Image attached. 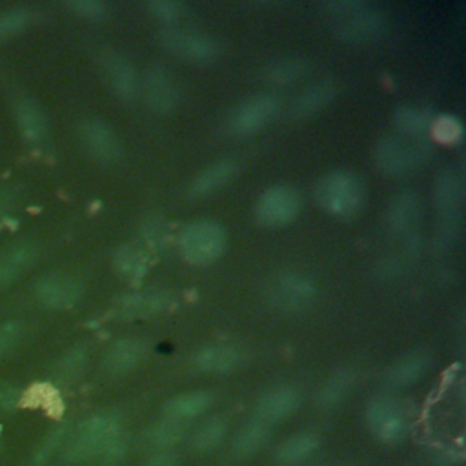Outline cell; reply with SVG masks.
Segmentation results:
<instances>
[{
    "mask_svg": "<svg viewBox=\"0 0 466 466\" xmlns=\"http://www.w3.org/2000/svg\"><path fill=\"white\" fill-rule=\"evenodd\" d=\"M20 397L22 393L11 386V384H0V406L2 408H15L16 404H20Z\"/></svg>",
    "mask_w": 466,
    "mask_h": 466,
    "instance_id": "obj_45",
    "label": "cell"
},
{
    "mask_svg": "<svg viewBox=\"0 0 466 466\" xmlns=\"http://www.w3.org/2000/svg\"><path fill=\"white\" fill-rule=\"evenodd\" d=\"M31 11L27 7H13L0 15V38L9 36L27 25Z\"/></svg>",
    "mask_w": 466,
    "mask_h": 466,
    "instance_id": "obj_38",
    "label": "cell"
},
{
    "mask_svg": "<svg viewBox=\"0 0 466 466\" xmlns=\"http://www.w3.org/2000/svg\"><path fill=\"white\" fill-rule=\"evenodd\" d=\"M144 7L149 13V16L164 24H175L187 13V4L180 0H151Z\"/></svg>",
    "mask_w": 466,
    "mask_h": 466,
    "instance_id": "obj_37",
    "label": "cell"
},
{
    "mask_svg": "<svg viewBox=\"0 0 466 466\" xmlns=\"http://www.w3.org/2000/svg\"><path fill=\"white\" fill-rule=\"evenodd\" d=\"M160 44L171 55L197 66L211 64L220 56V42L198 29L167 27L160 33Z\"/></svg>",
    "mask_w": 466,
    "mask_h": 466,
    "instance_id": "obj_8",
    "label": "cell"
},
{
    "mask_svg": "<svg viewBox=\"0 0 466 466\" xmlns=\"http://www.w3.org/2000/svg\"><path fill=\"white\" fill-rule=\"evenodd\" d=\"M24 333V326L18 320H7L0 324V359L11 351Z\"/></svg>",
    "mask_w": 466,
    "mask_h": 466,
    "instance_id": "obj_41",
    "label": "cell"
},
{
    "mask_svg": "<svg viewBox=\"0 0 466 466\" xmlns=\"http://www.w3.org/2000/svg\"><path fill=\"white\" fill-rule=\"evenodd\" d=\"M366 424L370 431L386 444L402 441L408 431L406 411L391 397H377L368 404Z\"/></svg>",
    "mask_w": 466,
    "mask_h": 466,
    "instance_id": "obj_12",
    "label": "cell"
},
{
    "mask_svg": "<svg viewBox=\"0 0 466 466\" xmlns=\"http://www.w3.org/2000/svg\"><path fill=\"white\" fill-rule=\"evenodd\" d=\"M366 184L350 169H331L322 175L315 186L319 208L339 220L355 218L366 206Z\"/></svg>",
    "mask_w": 466,
    "mask_h": 466,
    "instance_id": "obj_2",
    "label": "cell"
},
{
    "mask_svg": "<svg viewBox=\"0 0 466 466\" xmlns=\"http://www.w3.org/2000/svg\"><path fill=\"white\" fill-rule=\"evenodd\" d=\"M337 82L335 80H319L302 89L289 107V116L293 120H309L315 115L322 113L337 96Z\"/></svg>",
    "mask_w": 466,
    "mask_h": 466,
    "instance_id": "obj_18",
    "label": "cell"
},
{
    "mask_svg": "<svg viewBox=\"0 0 466 466\" xmlns=\"http://www.w3.org/2000/svg\"><path fill=\"white\" fill-rule=\"evenodd\" d=\"M420 213L422 206L419 195L413 189H404L390 200L386 209V226L393 235L408 238L413 235Z\"/></svg>",
    "mask_w": 466,
    "mask_h": 466,
    "instance_id": "obj_16",
    "label": "cell"
},
{
    "mask_svg": "<svg viewBox=\"0 0 466 466\" xmlns=\"http://www.w3.org/2000/svg\"><path fill=\"white\" fill-rule=\"evenodd\" d=\"M67 7L76 16H82L87 20H102L109 13V5L100 0H73V2H67Z\"/></svg>",
    "mask_w": 466,
    "mask_h": 466,
    "instance_id": "obj_39",
    "label": "cell"
},
{
    "mask_svg": "<svg viewBox=\"0 0 466 466\" xmlns=\"http://www.w3.org/2000/svg\"><path fill=\"white\" fill-rule=\"evenodd\" d=\"M333 35L348 46H364L377 40L384 27V13L371 2L335 0L322 5Z\"/></svg>",
    "mask_w": 466,
    "mask_h": 466,
    "instance_id": "obj_1",
    "label": "cell"
},
{
    "mask_svg": "<svg viewBox=\"0 0 466 466\" xmlns=\"http://www.w3.org/2000/svg\"><path fill=\"white\" fill-rule=\"evenodd\" d=\"M9 206V197L5 193H0V217L4 215V211L7 209Z\"/></svg>",
    "mask_w": 466,
    "mask_h": 466,
    "instance_id": "obj_47",
    "label": "cell"
},
{
    "mask_svg": "<svg viewBox=\"0 0 466 466\" xmlns=\"http://www.w3.org/2000/svg\"><path fill=\"white\" fill-rule=\"evenodd\" d=\"M16 120L24 137L29 140H40L47 133V116L33 98L22 96L16 102Z\"/></svg>",
    "mask_w": 466,
    "mask_h": 466,
    "instance_id": "obj_31",
    "label": "cell"
},
{
    "mask_svg": "<svg viewBox=\"0 0 466 466\" xmlns=\"http://www.w3.org/2000/svg\"><path fill=\"white\" fill-rule=\"evenodd\" d=\"M182 437H184V424L173 419L155 422L144 433V439L155 448H167L171 444H177Z\"/></svg>",
    "mask_w": 466,
    "mask_h": 466,
    "instance_id": "obj_36",
    "label": "cell"
},
{
    "mask_svg": "<svg viewBox=\"0 0 466 466\" xmlns=\"http://www.w3.org/2000/svg\"><path fill=\"white\" fill-rule=\"evenodd\" d=\"M266 297L269 306L280 313H302L315 304L317 284L306 273L284 269L269 280Z\"/></svg>",
    "mask_w": 466,
    "mask_h": 466,
    "instance_id": "obj_5",
    "label": "cell"
},
{
    "mask_svg": "<svg viewBox=\"0 0 466 466\" xmlns=\"http://www.w3.org/2000/svg\"><path fill=\"white\" fill-rule=\"evenodd\" d=\"M279 95L264 91L242 98L226 116L224 129L233 138H248L266 129L280 113Z\"/></svg>",
    "mask_w": 466,
    "mask_h": 466,
    "instance_id": "obj_4",
    "label": "cell"
},
{
    "mask_svg": "<svg viewBox=\"0 0 466 466\" xmlns=\"http://www.w3.org/2000/svg\"><path fill=\"white\" fill-rule=\"evenodd\" d=\"M269 437L271 426L264 420L253 419L235 435L231 450L237 457H251L269 442Z\"/></svg>",
    "mask_w": 466,
    "mask_h": 466,
    "instance_id": "obj_29",
    "label": "cell"
},
{
    "mask_svg": "<svg viewBox=\"0 0 466 466\" xmlns=\"http://www.w3.org/2000/svg\"><path fill=\"white\" fill-rule=\"evenodd\" d=\"M431 366V359L424 351H411L395 360L384 375V380L393 390H404L417 384Z\"/></svg>",
    "mask_w": 466,
    "mask_h": 466,
    "instance_id": "obj_21",
    "label": "cell"
},
{
    "mask_svg": "<svg viewBox=\"0 0 466 466\" xmlns=\"http://www.w3.org/2000/svg\"><path fill=\"white\" fill-rule=\"evenodd\" d=\"M124 453H126V444H124V439H122L120 435L102 451L104 459H106L109 464L118 462V461L124 457Z\"/></svg>",
    "mask_w": 466,
    "mask_h": 466,
    "instance_id": "obj_46",
    "label": "cell"
},
{
    "mask_svg": "<svg viewBox=\"0 0 466 466\" xmlns=\"http://www.w3.org/2000/svg\"><path fill=\"white\" fill-rule=\"evenodd\" d=\"M211 393L204 390H195V391H186L182 395H177L169 399L164 404V413L167 419L173 420H189L198 415H202L209 406H211Z\"/></svg>",
    "mask_w": 466,
    "mask_h": 466,
    "instance_id": "obj_27",
    "label": "cell"
},
{
    "mask_svg": "<svg viewBox=\"0 0 466 466\" xmlns=\"http://www.w3.org/2000/svg\"><path fill=\"white\" fill-rule=\"evenodd\" d=\"M171 293L166 289L131 291L116 300V313L124 319H144L162 313L171 306Z\"/></svg>",
    "mask_w": 466,
    "mask_h": 466,
    "instance_id": "obj_19",
    "label": "cell"
},
{
    "mask_svg": "<svg viewBox=\"0 0 466 466\" xmlns=\"http://www.w3.org/2000/svg\"><path fill=\"white\" fill-rule=\"evenodd\" d=\"M240 360L242 355L237 346L226 342H213L197 350L193 357V366L202 373H228L235 370Z\"/></svg>",
    "mask_w": 466,
    "mask_h": 466,
    "instance_id": "obj_20",
    "label": "cell"
},
{
    "mask_svg": "<svg viewBox=\"0 0 466 466\" xmlns=\"http://www.w3.org/2000/svg\"><path fill=\"white\" fill-rule=\"evenodd\" d=\"M178 455L169 451V450H160L157 453H153L151 457H147L140 466H178Z\"/></svg>",
    "mask_w": 466,
    "mask_h": 466,
    "instance_id": "obj_44",
    "label": "cell"
},
{
    "mask_svg": "<svg viewBox=\"0 0 466 466\" xmlns=\"http://www.w3.org/2000/svg\"><path fill=\"white\" fill-rule=\"evenodd\" d=\"M80 142L86 151L102 166H116L124 157V147L115 129L98 116L84 118L78 126Z\"/></svg>",
    "mask_w": 466,
    "mask_h": 466,
    "instance_id": "obj_11",
    "label": "cell"
},
{
    "mask_svg": "<svg viewBox=\"0 0 466 466\" xmlns=\"http://www.w3.org/2000/svg\"><path fill=\"white\" fill-rule=\"evenodd\" d=\"M82 282L69 273H47L35 286V297L46 309H69L82 299Z\"/></svg>",
    "mask_w": 466,
    "mask_h": 466,
    "instance_id": "obj_14",
    "label": "cell"
},
{
    "mask_svg": "<svg viewBox=\"0 0 466 466\" xmlns=\"http://www.w3.org/2000/svg\"><path fill=\"white\" fill-rule=\"evenodd\" d=\"M86 362V353L82 348H75L71 350L56 366V373L62 380H69L73 377H76L80 373V370L84 368Z\"/></svg>",
    "mask_w": 466,
    "mask_h": 466,
    "instance_id": "obj_40",
    "label": "cell"
},
{
    "mask_svg": "<svg viewBox=\"0 0 466 466\" xmlns=\"http://www.w3.org/2000/svg\"><path fill=\"white\" fill-rule=\"evenodd\" d=\"M138 96L155 115H171L180 104L178 80L164 66H153L140 76Z\"/></svg>",
    "mask_w": 466,
    "mask_h": 466,
    "instance_id": "obj_10",
    "label": "cell"
},
{
    "mask_svg": "<svg viewBox=\"0 0 466 466\" xmlns=\"http://www.w3.org/2000/svg\"><path fill=\"white\" fill-rule=\"evenodd\" d=\"M100 67L111 93L118 100L129 104L138 98L140 75L126 55L115 49H107L100 55Z\"/></svg>",
    "mask_w": 466,
    "mask_h": 466,
    "instance_id": "obj_13",
    "label": "cell"
},
{
    "mask_svg": "<svg viewBox=\"0 0 466 466\" xmlns=\"http://www.w3.org/2000/svg\"><path fill=\"white\" fill-rule=\"evenodd\" d=\"M320 439L313 431H299L289 435L277 450V461L284 466H297L306 462L317 450Z\"/></svg>",
    "mask_w": 466,
    "mask_h": 466,
    "instance_id": "obj_28",
    "label": "cell"
},
{
    "mask_svg": "<svg viewBox=\"0 0 466 466\" xmlns=\"http://www.w3.org/2000/svg\"><path fill=\"white\" fill-rule=\"evenodd\" d=\"M62 435H64V428H58V430H55L46 441H44V444L38 448V451L35 453V466H42L47 459H49V455L53 453V450L56 448V444L60 442V439H62Z\"/></svg>",
    "mask_w": 466,
    "mask_h": 466,
    "instance_id": "obj_42",
    "label": "cell"
},
{
    "mask_svg": "<svg viewBox=\"0 0 466 466\" xmlns=\"http://www.w3.org/2000/svg\"><path fill=\"white\" fill-rule=\"evenodd\" d=\"M433 115L419 106H400L393 113L397 133L408 140L419 142L428 137Z\"/></svg>",
    "mask_w": 466,
    "mask_h": 466,
    "instance_id": "obj_26",
    "label": "cell"
},
{
    "mask_svg": "<svg viewBox=\"0 0 466 466\" xmlns=\"http://www.w3.org/2000/svg\"><path fill=\"white\" fill-rule=\"evenodd\" d=\"M120 435V417L115 411H100L82 422L66 451L67 461L80 462L102 451Z\"/></svg>",
    "mask_w": 466,
    "mask_h": 466,
    "instance_id": "obj_6",
    "label": "cell"
},
{
    "mask_svg": "<svg viewBox=\"0 0 466 466\" xmlns=\"http://www.w3.org/2000/svg\"><path fill=\"white\" fill-rule=\"evenodd\" d=\"M373 162L380 173L391 178L410 177L420 162V151L413 140L399 133L382 135L373 147Z\"/></svg>",
    "mask_w": 466,
    "mask_h": 466,
    "instance_id": "obj_9",
    "label": "cell"
},
{
    "mask_svg": "<svg viewBox=\"0 0 466 466\" xmlns=\"http://www.w3.org/2000/svg\"><path fill=\"white\" fill-rule=\"evenodd\" d=\"M146 346L137 339H118L104 357V368L111 373H127L144 359Z\"/></svg>",
    "mask_w": 466,
    "mask_h": 466,
    "instance_id": "obj_24",
    "label": "cell"
},
{
    "mask_svg": "<svg viewBox=\"0 0 466 466\" xmlns=\"http://www.w3.org/2000/svg\"><path fill=\"white\" fill-rule=\"evenodd\" d=\"M238 173V162L231 157H222L202 167L187 184L189 198H208L226 187Z\"/></svg>",
    "mask_w": 466,
    "mask_h": 466,
    "instance_id": "obj_15",
    "label": "cell"
},
{
    "mask_svg": "<svg viewBox=\"0 0 466 466\" xmlns=\"http://www.w3.org/2000/svg\"><path fill=\"white\" fill-rule=\"evenodd\" d=\"M177 246L180 257L187 264L209 266L226 251L228 233L217 220L197 218L180 228Z\"/></svg>",
    "mask_w": 466,
    "mask_h": 466,
    "instance_id": "obj_3",
    "label": "cell"
},
{
    "mask_svg": "<svg viewBox=\"0 0 466 466\" xmlns=\"http://www.w3.org/2000/svg\"><path fill=\"white\" fill-rule=\"evenodd\" d=\"M116 271L129 280H138L147 271V253L137 244L120 246L115 253Z\"/></svg>",
    "mask_w": 466,
    "mask_h": 466,
    "instance_id": "obj_32",
    "label": "cell"
},
{
    "mask_svg": "<svg viewBox=\"0 0 466 466\" xmlns=\"http://www.w3.org/2000/svg\"><path fill=\"white\" fill-rule=\"evenodd\" d=\"M353 384H355V371L351 368L337 370L320 386L319 397H317L319 406H322V410H331L339 406L348 397Z\"/></svg>",
    "mask_w": 466,
    "mask_h": 466,
    "instance_id": "obj_30",
    "label": "cell"
},
{
    "mask_svg": "<svg viewBox=\"0 0 466 466\" xmlns=\"http://www.w3.org/2000/svg\"><path fill=\"white\" fill-rule=\"evenodd\" d=\"M228 433V422L224 417L215 415L206 419L193 433L191 444L198 453H209L220 446Z\"/></svg>",
    "mask_w": 466,
    "mask_h": 466,
    "instance_id": "obj_33",
    "label": "cell"
},
{
    "mask_svg": "<svg viewBox=\"0 0 466 466\" xmlns=\"http://www.w3.org/2000/svg\"><path fill=\"white\" fill-rule=\"evenodd\" d=\"M302 209V197L291 184H271L257 197L253 206L255 220L264 228L289 226Z\"/></svg>",
    "mask_w": 466,
    "mask_h": 466,
    "instance_id": "obj_7",
    "label": "cell"
},
{
    "mask_svg": "<svg viewBox=\"0 0 466 466\" xmlns=\"http://www.w3.org/2000/svg\"><path fill=\"white\" fill-rule=\"evenodd\" d=\"M36 255V248L29 242L4 248L0 251V289L13 284L22 273H25L33 266Z\"/></svg>",
    "mask_w": 466,
    "mask_h": 466,
    "instance_id": "obj_23",
    "label": "cell"
},
{
    "mask_svg": "<svg viewBox=\"0 0 466 466\" xmlns=\"http://www.w3.org/2000/svg\"><path fill=\"white\" fill-rule=\"evenodd\" d=\"M20 404L22 406H40L53 417H58L62 413V406H64L58 391L51 384H46V382H38V384L31 386L25 393H22Z\"/></svg>",
    "mask_w": 466,
    "mask_h": 466,
    "instance_id": "obj_35",
    "label": "cell"
},
{
    "mask_svg": "<svg viewBox=\"0 0 466 466\" xmlns=\"http://www.w3.org/2000/svg\"><path fill=\"white\" fill-rule=\"evenodd\" d=\"M309 69L311 66L308 58L297 56V55H286L268 62L260 69V78L269 86H288L306 78Z\"/></svg>",
    "mask_w": 466,
    "mask_h": 466,
    "instance_id": "obj_22",
    "label": "cell"
},
{
    "mask_svg": "<svg viewBox=\"0 0 466 466\" xmlns=\"http://www.w3.org/2000/svg\"><path fill=\"white\" fill-rule=\"evenodd\" d=\"M300 406V391L295 386H277L262 393L255 404V419L268 422H280L291 417Z\"/></svg>",
    "mask_w": 466,
    "mask_h": 466,
    "instance_id": "obj_17",
    "label": "cell"
},
{
    "mask_svg": "<svg viewBox=\"0 0 466 466\" xmlns=\"http://www.w3.org/2000/svg\"><path fill=\"white\" fill-rule=\"evenodd\" d=\"M144 240L149 244V246H162L164 244V237H166V229L162 226V222L158 220H147L144 224Z\"/></svg>",
    "mask_w": 466,
    "mask_h": 466,
    "instance_id": "obj_43",
    "label": "cell"
},
{
    "mask_svg": "<svg viewBox=\"0 0 466 466\" xmlns=\"http://www.w3.org/2000/svg\"><path fill=\"white\" fill-rule=\"evenodd\" d=\"M464 198V182L462 177L455 171H444L435 180V202L444 211L446 220H457Z\"/></svg>",
    "mask_w": 466,
    "mask_h": 466,
    "instance_id": "obj_25",
    "label": "cell"
},
{
    "mask_svg": "<svg viewBox=\"0 0 466 466\" xmlns=\"http://www.w3.org/2000/svg\"><path fill=\"white\" fill-rule=\"evenodd\" d=\"M462 135H464L462 122L455 115L451 113L433 115L430 131H428V137L433 142L441 146H457L462 140Z\"/></svg>",
    "mask_w": 466,
    "mask_h": 466,
    "instance_id": "obj_34",
    "label": "cell"
}]
</instances>
